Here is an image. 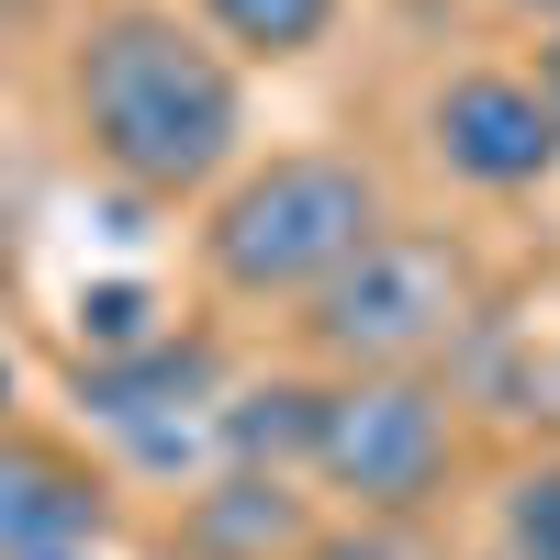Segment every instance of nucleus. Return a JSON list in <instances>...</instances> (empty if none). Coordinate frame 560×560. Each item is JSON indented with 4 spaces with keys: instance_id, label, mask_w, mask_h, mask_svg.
<instances>
[{
    "instance_id": "f257e3e1",
    "label": "nucleus",
    "mask_w": 560,
    "mask_h": 560,
    "mask_svg": "<svg viewBox=\"0 0 560 560\" xmlns=\"http://www.w3.org/2000/svg\"><path fill=\"white\" fill-rule=\"evenodd\" d=\"M68 124L124 191L191 202V191H224L247 158V79L191 12L113 0L68 45Z\"/></svg>"
},
{
    "instance_id": "f03ea898",
    "label": "nucleus",
    "mask_w": 560,
    "mask_h": 560,
    "mask_svg": "<svg viewBox=\"0 0 560 560\" xmlns=\"http://www.w3.org/2000/svg\"><path fill=\"white\" fill-rule=\"evenodd\" d=\"M393 224L382 168L348 147H280L258 168H236L202 213V280L224 303H314L370 236Z\"/></svg>"
},
{
    "instance_id": "7ed1b4c3",
    "label": "nucleus",
    "mask_w": 560,
    "mask_h": 560,
    "mask_svg": "<svg viewBox=\"0 0 560 560\" xmlns=\"http://www.w3.org/2000/svg\"><path fill=\"white\" fill-rule=\"evenodd\" d=\"M303 348L337 382H382V370H427L459 325H471V258L427 224H382L325 292L292 314Z\"/></svg>"
},
{
    "instance_id": "20e7f679",
    "label": "nucleus",
    "mask_w": 560,
    "mask_h": 560,
    "mask_svg": "<svg viewBox=\"0 0 560 560\" xmlns=\"http://www.w3.org/2000/svg\"><path fill=\"white\" fill-rule=\"evenodd\" d=\"M448 459H459V415L427 370H382V382H325L314 415V459L303 471L370 527H404L448 493Z\"/></svg>"
},
{
    "instance_id": "39448f33",
    "label": "nucleus",
    "mask_w": 560,
    "mask_h": 560,
    "mask_svg": "<svg viewBox=\"0 0 560 560\" xmlns=\"http://www.w3.org/2000/svg\"><path fill=\"white\" fill-rule=\"evenodd\" d=\"M427 158L459 191H538L560 168V124L527 68H459L427 90Z\"/></svg>"
},
{
    "instance_id": "423d86ee",
    "label": "nucleus",
    "mask_w": 560,
    "mask_h": 560,
    "mask_svg": "<svg viewBox=\"0 0 560 560\" xmlns=\"http://www.w3.org/2000/svg\"><path fill=\"white\" fill-rule=\"evenodd\" d=\"M213 404H224V359H213V337H179V325H158L147 348L79 359V415L147 459H168L191 427H213Z\"/></svg>"
},
{
    "instance_id": "0eeeda50",
    "label": "nucleus",
    "mask_w": 560,
    "mask_h": 560,
    "mask_svg": "<svg viewBox=\"0 0 560 560\" xmlns=\"http://www.w3.org/2000/svg\"><path fill=\"white\" fill-rule=\"evenodd\" d=\"M102 527H113V482L79 448L0 427V560H68V549H102Z\"/></svg>"
},
{
    "instance_id": "6e6552de",
    "label": "nucleus",
    "mask_w": 560,
    "mask_h": 560,
    "mask_svg": "<svg viewBox=\"0 0 560 560\" xmlns=\"http://www.w3.org/2000/svg\"><path fill=\"white\" fill-rule=\"evenodd\" d=\"M179 549H191V560H303L314 549V516H303V493L280 471H224V482L191 493Z\"/></svg>"
},
{
    "instance_id": "1a4fd4ad",
    "label": "nucleus",
    "mask_w": 560,
    "mask_h": 560,
    "mask_svg": "<svg viewBox=\"0 0 560 560\" xmlns=\"http://www.w3.org/2000/svg\"><path fill=\"white\" fill-rule=\"evenodd\" d=\"M314 415H325V382H247V393L213 404V448L236 459V471H303Z\"/></svg>"
},
{
    "instance_id": "9d476101",
    "label": "nucleus",
    "mask_w": 560,
    "mask_h": 560,
    "mask_svg": "<svg viewBox=\"0 0 560 560\" xmlns=\"http://www.w3.org/2000/svg\"><path fill=\"white\" fill-rule=\"evenodd\" d=\"M191 23L224 45V57L292 68V57H314V45L348 23V0H191Z\"/></svg>"
},
{
    "instance_id": "9b49d317",
    "label": "nucleus",
    "mask_w": 560,
    "mask_h": 560,
    "mask_svg": "<svg viewBox=\"0 0 560 560\" xmlns=\"http://www.w3.org/2000/svg\"><path fill=\"white\" fill-rule=\"evenodd\" d=\"M504 560H560V459L516 471V493H504Z\"/></svg>"
},
{
    "instance_id": "f8f14e48",
    "label": "nucleus",
    "mask_w": 560,
    "mask_h": 560,
    "mask_svg": "<svg viewBox=\"0 0 560 560\" xmlns=\"http://www.w3.org/2000/svg\"><path fill=\"white\" fill-rule=\"evenodd\" d=\"M303 560H415V549H404V527H370L359 516V527H314Z\"/></svg>"
},
{
    "instance_id": "ddd939ff",
    "label": "nucleus",
    "mask_w": 560,
    "mask_h": 560,
    "mask_svg": "<svg viewBox=\"0 0 560 560\" xmlns=\"http://www.w3.org/2000/svg\"><path fill=\"white\" fill-rule=\"evenodd\" d=\"M527 79H538V102H549V124H560V23H538V68H527Z\"/></svg>"
},
{
    "instance_id": "4468645a",
    "label": "nucleus",
    "mask_w": 560,
    "mask_h": 560,
    "mask_svg": "<svg viewBox=\"0 0 560 560\" xmlns=\"http://www.w3.org/2000/svg\"><path fill=\"white\" fill-rule=\"evenodd\" d=\"M0 415H12V359H0Z\"/></svg>"
},
{
    "instance_id": "2eb2a0df",
    "label": "nucleus",
    "mask_w": 560,
    "mask_h": 560,
    "mask_svg": "<svg viewBox=\"0 0 560 560\" xmlns=\"http://www.w3.org/2000/svg\"><path fill=\"white\" fill-rule=\"evenodd\" d=\"M68 560H102V549H68Z\"/></svg>"
}]
</instances>
